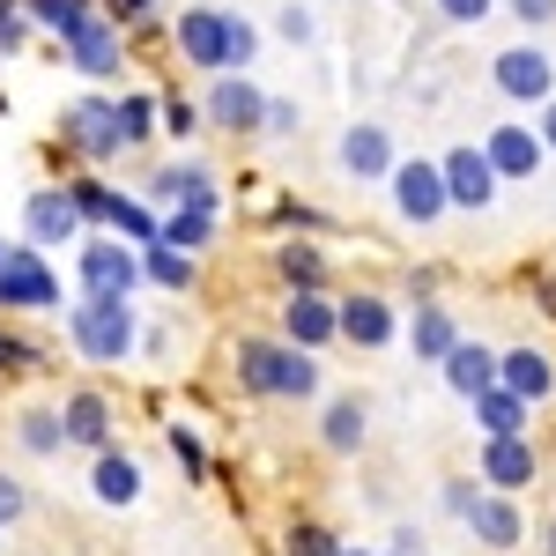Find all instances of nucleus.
Masks as SVG:
<instances>
[{"mask_svg": "<svg viewBox=\"0 0 556 556\" xmlns=\"http://www.w3.org/2000/svg\"><path fill=\"white\" fill-rule=\"evenodd\" d=\"M230 379H238L245 401H319L327 371H319V356L290 349L282 334H238L230 342Z\"/></svg>", "mask_w": 556, "mask_h": 556, "instance_id": "obj_1", "label": "nucleus"}, {"mask_svg": "<svg viewBox=\"0 0 556 556\" xmlns=\"http://www.w3.org/2000/svg\"><path fill=\"white\" fill-rule=\"evenodd\" d=\"M0 112H8V89H0Z\"/></svg>", "mask_w": 556, "mask_h": 556, "instance_id": "obj_51", "label": "nucleus"}, {"mask_svg": "<svg viewBox=\"0 0 556 556\" xmlns=\"http://www.w3.org/2000/svg\"><path fill=\"white\" fill-rule=\"evenodd\" d=\"M172 45H178V60L201 67V75H245L253 52H260V30L238 8H208V0H201V8H178Z\"/></svg>", "mask_w": 556, "mask_h": 556, "instance_id": "obj_2", "label": "nucleus"}, {"mask_svg": "<svg viewBox=\"0 0 556 556\" xmlns=\"http://www.w3.org/2000/svg\"><path fill=\"white\" fill-rule=\"evenodd\" d=\"M89 497H97L104 513H127V505H141V460H134L119 438H112L104 453H89Z\"/></svg>", "mask_w": 556, "mask_h": 556, "instance_id": "obj_21", "label": "nucleus"}, {"mask_svg": "<svg viewBox=\"0 0 556 556\" xmlns=\"http://www.w3.org/2000/svg\"><path fill=\"white\" fill-rule=\"evenodd\" d=\"M60 319H67V349L83 364H127V356H141L134 298H75Z\"/></svg>", "mask_w": 556, "mask_h": 556, "instance_id": "obj_3", "label": "nucleus"}, {"mask_svg": "<svg viewBox=\"0 0 556 556\" xmlns=\"http://www.w3.org/2000/svg\"><path fill=\"white\" fill-rule=\"evenodd\" d=\"M534 134H542V149H549V156H556V97H549V104H542V112H534Z\"/></svg>", "mask_w": 556, "mask_h": 556, "instance_id": "obj_47", "label": "nucleus"}, {"mask_svg": "<svg viewBox=\"0 0 556 556\" xmlns=\"http://www.w3.org/2000/svg\"><path fill=\"white\" fill-rule=\"evenodd\" d=\"M52 141H60L83 172L119 164V156H127V141H119V97H112V89H89V97H75V104H60Z\"/></svg>", "mask_w": 556, "mask_h": 556, "instance_id": "obj_4", "label": "nucleus"}, {"mask_svg": "<svg viewBox=\"0 0 556 556\" xmlns=\"http://www.w3.org/2000/svg\"><path fill=\"white\" fill-rule=\"evenodd\" d=\"M342 556H393V549H342Z\"/></svg>", "mask_w": 556, "mask_h": 556, "instance_id": "obj_50", "label": "nucleus"}, {"mask_svg": "<svg viewBox=\"0 0 556 556\" xmlns=\"http://www.w3.org/2000/svg\"><path fill=\"white\" fill-rule=\"evenodd\" d=\"M156 89H119V141H127V156H141L149 141H156Z\"/></svg>", "mask_w": 556, "mask_h": 556, "instance_id": "obj_31", "label": "nucleus"}, {"mask_svg": "<svg viewBox=\"0 0 556 556\" xmlns=\"http://www.w3.org/2000/svg\"><path fill=\"white\" fill-rule=\"evenodd\" d=\"M364 438H371V408H364V393H334V401H319V445H327L334 460H356Z\"/></svg>", "mask_w": 556, "mask_h": 556, "instance_id": "obj_22", "label": "nucleus"}, {"mask_svg": "<svg viewBox=\"0 0 556 556\" xmlns=\"http://www.w3.org/2000/svg\"><path fill=\"white\" fill-rule=\"evenodd\" d=\"M97 8H104V23H119V30H149L164 0H97Z\"/></svg>", "mask_w": 556, "mask_h": 556, "instance_id": "obj_39", "label": "nucleus"}, {"mask_svg": "<svg viewBox=\"0 0 556 556\" xmlns=\"http://www.w3.org/2000/svg\"><path fill=\"white\" fill-rule=\"evenodd\" d=\"M386 193H393V215H401L408 230H438V223L453 215L438 156H401V164H393V178H386Z\"/></svg>", "mask_w": 556, "mask_h": 556, "instance_id": "obj_7", "label": "nucleus"}, {"mask_svg": "<svg viewBox=\"0 0 556 556\" xmlns=\"http://www.w3.org/2000/svg\"><path fill=\"white\" fill-rule=\"evenodd\" d=\"M430 8H438V23H453V30H475V23L497 15V0H430Z\"/></svg>", "mask_w": 556, "mask_h": 556, "instance_id": "obj_38", "label": "nucleus"}, {"mask_svg": "<svg viewBox=\"0 0 556 556\" xmlns=\"http://www.w3.org/2000/svg\"><path fill=\"white\" fill-rule=\"evenodd\" d=\"M468 416H475V438H534V416H542V408H527L519 393L490 386L482 401H468Z\"/></svg>", "mask_w": 556, "mask_h": 556, "instance_id": "obj_27", "label": "nucleus"}, {"mask_svg": "<svg viewBox=\"0 0 556 556\" xmlns=\"http://www.w3.org/2000/svg\"><path fill=\"white\" fill-rule=\"evenodd\" d=\"M290 349H304V356H319V349L342 342V304H334V290H304V298H282V327H275Z\"/></svg>", "mask_w": 556, "mask_h": 556, "instance_id": "obj_16", "label": "nucleus"}, {"mask_svg": "<svg viewBox=\"0 0 556 556\" xmlns=\"http://www.w3.org/2000/svg\"><path fill=\"white\" fill-rule=\"evenodd\" d=\"M275 282H282V298L334 290V267H327V253H319L312 238H282V245H275Z\"/></svg>", "mask_w": 556, "mask_h": 556, "instance_id": "obj_25", "label": "nucleus"}, {"mask_svg": "<svg viewBox=\"0 0 556 556\" xmlns=\"http://www.w3.org/2000/svg\"><path fill=\"white\" fill-rule=\"evenodd\" d=\"M141 290V253L112 230H83L75 245V298H134Z\"/></svg>", "mask_w": 556, "mask_h": 556, "instance_id": "obj_6", "label": "nucleus"}, {"mask_svg": "<svg viewBox=\"0 0 556 556\" xmlns=\"http://www.w3.org/2000/svg\"><path fill=\"white\" fill-rule=\"evenodd\" d=\"M386 549H393V556H424V534H416V519H401V527H393V542H386Z\"/></svg>", "mask_w": 556, "mask_h": 556, "instance_id": "obj_46", "label": "nucleus"}, {"mask_svg": "<svg viewBox=\"0 0 556 556\" xmlns=\"http://www.w3.org/2000/svg\"><path fill=\"white\" fill-rule=\"evenodd\" d=\"M67 304H75V282H60L52 253L8 245V260H0V312H67Z\"/></svg>", "mask_w": 556, "mask_h": 556, "instance_id": "obj_5", "label": "nucleus"}, {"mask_svg": "<svg viewBox=\"0 0 556 556\" xmlns=\"http://www.w3.org/2000/svg\"><path fill=\"white\" fill-rule=\"evenodd\" d=\"M482 497H490V490H482V475H445V490H438L445 519H460V527L475 519V505H482Z\"/></svg>", "mask_w": 556, "mask_h": 556, "instance_id": "obj_36", "label": "nucleus"}, {"mask_svg": "<svg viewBox=\"0 0 556 556\" xmlns=\"http://www.w3.org/2000/svg\"><path fill=\"white\" fill-rule=\"evenodd\" d=\"M156 127L172 134V141H193V134L208 127V119H201V97H178V89H164V97H156Z\"/></svg>", "mask_w": 556, "mask_h": 556, "instance_id": "obj_35", "label": "nucleus"}, {"mask_svg": "<svg viewBox=\"0 0 556 556\" xmlns=\"http://www.w3.org/2000/svg\"><path fill=\"white\" fill-rule=\"evenodd\" d=\"M438 379L453 386V401H482L490 386H497V342H453V356L438 364Z\"/></svg>", "mask_w": 556, "mask_h": 556, "instance_id": "obj_24", "label": "nucleus"}, {"mask_svg": "<svg viewBox=\"0 0 556 556\" xmlns=\"http://www.w3.org/2000/svg\"><path fill=\"white\" fill-rule=\"evenodd\" d=\"M342 304V342L364 349V356H379V349L401 342V312H393V298H379V290H349Z\"/></svg>", "mask_w": 556, "mask_h": 556, "instance_id": "obj_18", "label": "nucleus"}, {"mask_svg": "<svg viewBox=\"0 0 556 556\" xmlns=\"http://www.w3.org/2000/svg\"><path fill=\"white\" fill-rule=\"evenodd\" d=\"M201 119H208L215 134H260L267 127V89H260L253 75H208Z\"/></svg>", "mask_w": 556, "mask_h": 556, "instance_id": "obj_12", "label": "nucleus"}, {"mask_svg": "<svg viewBox=\"0 0 556 556\" xmlns=\"http://www.w3.org/2000/svg\"><path fill=\"white\" fill-rule=\"evenodd\" d=\"M275 230H282V238H319L327 215L312 208V201H275Z\"/></svg>", "mask_w": 556, "mask_h": 556, "instance_id": "obj_37", "label": "nucleus"}, {"mask_svg": "<svg viewBox=\"0 0 556 556\" xmlns=\"http://www.w3.org/2000/svg\"><path fill=\"white\" fill-rule=\"evenodd\" d=\"M393 164H401V141H393L386 119H356V127H342V141H334V172H342L349 186H386Z\"/></svg>", "mask_w": 556, "mask_h": 556, "instance_id": "obj_9", "label": "nucleus"}, {"mask_svg": "<svg viewBox=\"0 0 556 556\" xmlns=\"http://www.w3.org/2000/svg\"><path fill=\"white\" fill-rule=\"evenodd\" d=\"M275 38H282V45H312V8H298V0H290V8L275 15Z\"/></svg>", "mask_w": 556, "mask_h": 556, "instance_id": "obj_41", "label": "nucleus"}, {"mask_svg": "<svg viewBox=\"0 0 556 556\" xmlns=\"http://www.w3.org/2000/svg\"><path fill=\"white\" fill-rule=\"evenodd\" d=\"M141 356L172 364V356H178V334H172V327H141Z\"/></svg>", "mask_w": 556, "mask_h": 556, "instance_id": "obj_44", "label": "nucleus"}, {"mask_svg": "<svg viewBox=\"0 0 556 556\" xmlns=\"http://www.w3.org/2000/svg\"><path fill=\"white\" fill-rule=\"evenodd\" d=\"M0 260H8V238H0Z\"/></svg>", "mask_w": 556, "mask_h": 556, "instance_id": "obj_52", "label": "nucleus"}, {"mask_svg": "<svg viewBox=\"0 0 556 556\" xmlns=\"http://www.w3.org/2000/svg\"><path fill=\"white\" fill-rule=\"evenodd\" d=\"M401 342L416 349V364H445L453 356V342H460V319H453V304H408V327H401Z\"/></svg>", "mask_w": 556, "mask_h": 556, "instance_id": "obj_23", "label": "nucleus"}, {"mask_svg": "<svg viewBox=\"0 0 556 556\" xmlns=\"http://www.w3.org/2000/svg\"><path fill=\"white\" fill-rule=\"evenodd\" d=\"M349 542L334 534V519H312V513H298L290 527H282V549L275 556H342Z\"/></svg>", "mask_w": 556, "mask_h": 556, "instance_id": "obj_33", "label": "nucleus"}, {"mask_svg": "<svg viewBox=\"0 0 556 556\" xmlns=\"http://www.w3.org/2000/svg\"><path fill=\"white\" fill-rule=\"evenodd\" d=\"M482 156H490V172L505 178V186H534L542 164H549V149H542L534 119H497V127L482 134Z\"/></svg>", "mask_w": 556, "mask_h": 556, "instance_id": "obj_14", "label": "nucleus"}, {"mask_svg": "<svg viewBox=\"0 0 556 556\" xmlns=\"http://www.w3.org/2000/svg\"><path fill=\"white\" fill-rule=\"evenodd\" d=\"M438 172H445V201H453V215H490L497 193H505V178L490 172L482 141H453V149L438 156Z\"/></svg>", "mask_w": 556, "mask_h": 556, "instance_id": "obj_8", "label": "nucleus"}, {"mask_svg": "<svg viewBox=\"0 0 556 556\" xmlns=\"http://www.w3.org/2000/svg\"><path fill=\"white\" fill-rule=\"evenodd\" d=\"M0 15H23V0H0Z\"/></svg>", "mask_w": 556, "mask_h": 556, "instance_id": "obj_49", "label": "nucleus"}, {"mask_svg": "<svg viewBox=\"0 0 556 556\" xmlns=\"http://www.w3.org/2000/svg\"><path fill=\"white\" fill-rule=\"evenodd\" d=\"M52 408H60V438H67L75 453H104V445H112V430H119L112 401H104L97 386H75V393H60Z\"/></svg>", "mask_w": 556, "mask_h": 556, "instance_id": "obj_19", "label": "nucleus"}, {"mask_svg": "<svg viewBox=\"0 0 556 556\" xmlns=\"http://www.w3.org/2000/svg\"><path fill=\"white\" fill-rule=\"evenodd\" d=\"M164 445H172V460H178L186 482H208V475H215V460H208V445H201V430H193V424H164Z\"/></svg>", "mask_w": 556, "mask_h": 556, "instance_id": "obj_34", "label": "nucleus"}, {"mask_svg": "<svg viewBox=\"0 0 556 556\" xmlns=\"http://www.w3.org/2000/svg\"><path fill=\"white\" fill-rule=\"evenodd\" d=\"M534 304H542V312L556 319V275H542V282H534Z\"/></svg>", "mask_w": 556, "mask_h": 556, "instance_id": "obj_48", "label": "nucleus"}, {"mask_svg": "<svg viewBox=\"0 0 556 556\" xmlns=\"http://www.w3.org/2000/svg\"><path fill=\"white\" fill-rule=\"evenodd\" d=\"M215 238H223V208H164L156 223V245H172V253H208Z\"/></svg>", "mask_w": 556, "mask_h": 556, "instance_id": "obj_28", "label": "nucleus"}, {"mask_svg": "<svg viewBox=\"0 0 556 556\" xmlns=\"http://www.w3.org/2000/svg\"><path fill=\"white\" fill-rule=\"evenodd\" d=\"M30 45V15H0V60Z\"/></svg>", "mask_w": 556, "mask_h": 556, "instance_id": "obj_45", "label": "nucleus"}, {"mask_svg": "<svg viewBox=\"0 0 556 556\" xmlns=\"http://www.w3.org/2000/svg\"><path fill=\"white\" fill-rule=\"evenodd\" d=\"M23 513H30V490H23L15 475H0V534H8V527H15Z\"/></svg>", "mask_w": 556, "mask_h": 556, "instance_id": "obj_42", "label": "nucleus"}, {"mask_svg": "<svg viewBox=\"0 0 556 556\" xmlns=\"http://www.w3.org/2000/svg\"><path fill=\"white\" fill-rule=\"evenodd\" d=\"M23 15H30V30H45V38H75L89 15H97V0H23Z\"/></svg>", "mask_w": 556, "mask_h": 556, "instance_id": "obj_32", "label": "nucleus"}, {"mask_svg": "<svg viewBox=\"0 0 556 556\" xmlns=\"http://www.w3.org/2000/svg\"><path fill=\"white\" fill-rule=\"evenodd\" d=\"M475 475H482V490L519 497L542 482V445L534 438H475Z\"/></svg>", "mask_w": 556, "mask_h": 556, "instance_id": "obj_11", "label": "nucleus"}, {"mask_svg": "<svg viewBox=\"0 0 556 556\" xmlns=\"http://www.w3.org/2000/svg\"><path fill=\"white\" fill-rule=\"evenodd\" d=\"M67 67H75L83 83H119V67H127V30L104 23V8H97L83 30L67 38Z\"/></svg>", "mask_w": 556, "mask_h": 556, "instance_id": "obj_17", "label": "nucleus"}, {"mask_svg": "<svg viewBox=\"0 0 556 556\" xmlns=\"http://www.w3.org/2000/svg\"><path fill=\"white\" fill-rule=\"evenodd\" d=\"M15 445H23L30 460H52V453L67 445V438H60V408H52V401H30V408L15 416Z\"/></svg>", "mask_w": 556, "mask_h": 556, "instance_id": "obj_30", "label": "nucleus"}, {"mask_svg": "<svg viewBox=\"0 0 556 556\" xmlns=\"http://www.w3.org/2000/svg\"><path fill=\"white\" fill-rule=\"evenodd\" d=\"M505 8H513L527 30H549V23H556V0H505Z\"/></svg>", "mask_w": 556, "mask_h": 556, "instance_id": "obj_43", "label": "nucleus"}, {"mask_svg": "<svg viewBox=\"0 0 556 556\" xmlns=\"http://www.w3.org/2000/svg\"><path fill=\"white\" fill-rule=\"evenodd\" d=\"M490 89L505 97V104H549L556 97V60L542 52V45H505L497 60H490Z\"/></svg>", "mask_w": 556, "mask_h": 556, "instance_id": "obj_10", "label": "nucleus"}, {"mask_svg": "<svg viewBox=\"0 0 556 556\" xmlns=\"http://www.w3.org/2000/svg\"><path fill=\"white\" fill-rule=\"evenodd\" d=\"M201 282V260L193 253H172V245H141V290H172V298H186Z\"/></svg>", "mask_w": 556, "mask_h": 556, "instance_id": "obj_29", "label": "nucleus"}, {"mask_svg": "<svg viewBox=\"0 0 556 556\" xmlns=\"http://www.w3.org/2000/svg\"><path fill=\"white\" fill-rule=\"evenodd\" d=\"M23 245H30V253H67V245H83V215L67 201V186H38V193L23 201Z\"/></svg>", "mask_w": 556, "mask_h": 556, "instance_id": "obj_15", "label": "nucleus"}, {"mask_svg": "<svg viewBox=\"0 0 556 556\" xmlns=\"http://www.w3.org/2000/svg\"><path fill=\"white\" fill-rule=\"evenodd\" d=\"M497 386L505 393H519L527 408H542L556 393V356L542 342H513V349H497Z\"/></svg>", "mask_w": 556, "mask_h": 556, "instance_id": "obj_20", "label": "nucleus"}, {"mask_svg": "<svg viewBox=\"0 0 556 556\" xmlns=\"http://www.w3.org/2000/svg\"><path fill=\"white\" fill-rule=\"evenodd\" d=\"M298 127H304V104H298V97H267V127H260V134H282V141H290Z\"/></svg>", "mask_w": 556, "mask_h": 556, "instance_id": "obj_40", "label": "nucleus"}, {"mask_svg": "<svg viewBox=\"0 0 556 556\" xmlns=\"http://www.w3.org/2000/svg\"><path fill=\"white\" fill-rule=\"evenodd\" d=\"M468 534L482 542V549H497V556H519V542H527V513H519V497H482L468 519Z\"/></svg>", "mask_w": 556, "mask_h": 556, "instance_id": "obj_26", "label": "nucleus"}, {"mask_svg": "<svg viewBox=\"0 0 556 556\" xmlns=\"http://www.w3.org/2000/svg\"><path fill=\"white\" fill-rule=\"evenodd\" d=\"M141 201L164 215V208H223V186H215L208 164H149L141 172Z\"/></svg>", "mask_w": 556, "mask_h": 556, "instance_id": "obj_13", "label": "nucleus"}]
</instances>
